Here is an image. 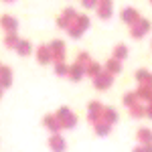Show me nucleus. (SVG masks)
Here are the masks:
<instances>
[{
  "instance_id": "4468645a",
  "label": "nucleus",
  "mask_w": 152,
  "mask_h": 152,
  "mask_svg": "<svg viewBox=\"0 0 152 152\" xmlns=\"http://www.w3.org/2000/svg\"><path fill=\"white\" fill-rule=\"evenodd\" d=\"M136 81H138V85H148V87H152V73L148 69H138L136 71Z\"/></svg>"
},
{
  "instance_id": "39448f33",
  "label": "nucleus",
  "mask_w": 152,
  "mask_h": 152,
  "mask_svg": "<svg viewBox=\"0 0 152 152\" xmlns=\"http://www.w3.org/2000/svg\"><path fill=\"white\" fill-rule=\"evenodd\" d=\"M43 126L51 132V134H61L63 132V126H61V122H59V118L55 114H47V116L43 118Z\"/></svg>"
},
{
  "instance_id": "393cba45",
  "label": "nucleus",
  "mask_w": 152,
  "mask_h": 152,
  "mask_svg": "<svg viewBox=\"0 0 152 152\" xmlns=\"http://www.w3.org/2000/svg\"><path fill=\"white\" fill-rule=\"evenodd\" d=\"M75 24H77L81 31H87V28L91 26V20H89V16H87V14H77V18H75Z\"/></svg>"
},
{
  "instance_id": "c85d7f7f",
  "label": "nucleus",
  "mask_w": 152,
  "mask_h": 152,
  "mask_svg": "<svg viewBox=\"0 0 152 152\" xmlns=\"http://www.w3.org/2000/svg\"><path fill=\"white\" fill-rule=\"evenodd\" d=\"M83 33H85V31H81V28H79V26H77L75 23H73V24L69 26V28H67V35H69L71 39H81Z\"/></svg>"
},
{
  "instance_id": "c756f323",
  "label": "nucleus",
  "mask_w": 152,
  "mask_h": 152,
  "mask_svg": "<svg viewBox=\"0 0 152 152\" xmlns=\"http://www.w3.org/2000/svg\"><path fill=\"white\" fill-rule=\"evenodd\" d=\"M102 110H104V104H102V102H97V99H94V102H89V104H87V112L102 114Z\"/></svg>"
},
{
  "instance_id": "c9c22d12",
  "label": "nucleus",
  "mask_w": 152,
  "mask_h": 152,
  "mask_svg": "<svg viewBox=\"0 0 152 152\" xmlns=\"http://www.w3.org/2000/svg\"><path fill=\"white\" fill-rule=\"evenodd\" d=\"M142 146H144V152H152V142L150 144H142Z\"/></svg>"
},
{
  "instance_id": "7ed1b4c3",
  "label": "nucleus",
  "mask_w": 152,
  "mask_h": 152,
  "mask_svg": "<svg viewBox=\"0 0 152 152\" xmlns=\"http://www.w3.org/2000/svg\"><path fill=\"white\" fill-rule=\"evenodd\" d=\"M49 49H51V57H53V63H57V61H65V43L61 41V39H55V41H51L49 43Z\"/></svg>"
},
{
  "instance_id": "a19ab883",
  "label": "nucleus",
  "mask_w": 152,
  "mask_h": 152,
  "mask_svg": "<svg viewBox=\"0 0 152 152\" xmlns=\"http://www.w3.org/2000/svg\"><path fill=\"white\" fill-rule=\"evenodd\" d=\"M150 4H152V0H150Z\"/></svg>"
},
{
  "instance_id": "a878e982",
  "label": "nucleus",
  "mask_w": 152,
  "mask_h": 152,
  "mask_svg": "<svg viewBox=\"0 0 152 152\" xmlns=\"http://www.w3.org/2000/svg\"><path fill=\"white\" fill-rule=\"evenodd\" d=\"M138 102H140V97H138L136 91H128V94L124 95V105H126V107H132V105L138 104Z\"/></svg>"
},
{
  "instance_id": "f257e3e1",
  "label": "nucleus",
  "mask_w": 152,
  "mask_h": 152,
  "mask_svg": "<svg viewBox=\"0 0 152 152\" xmlns=\"http://www.w3.org/2000/svg\"><path fill=\"white\" fill-rule=\"evenodd\" d=\"M55 116L59 118V122H61L63 130H73L75 126H77V116L73 114V110L67 107V105H61L57 112H55Z\"/></svg>"
},
{
  "instance_id": "423d86ee",
  "label": "nucleus",
  "mask_w": 152,
  "mask_h": 152,
  "mask_svg": "<svg viewBox=\"0 0 152 152\" xmlns=\"http://www.w3.org/2000/svg\"><path fill=\"white\" fill-rule=\"evenodd\" d=\"M47 146H49L51 152H65L67 150V142H65V138H63L61 134H51Z\"/></svg>"
},
{
  "instance_id": "cd10ccee",
  "label": "nucleus",
  "mask_w": 152,
  "mask_h": 152,
  "mask_svg": "<svg viewBox=\"0 0 152 152\" xmlns=\"http://www.w3.org/2000/svg\"><path fill=\"white\" fill-rule=\"evenodd\" d=\"M77 14H79V12L75 10V8H73V6H67V8H65V10L61 12V16H63V18H67V20H69V23H75V18H77Z\"/></svg>"
},
{
  "instance_id": "20e7f679",
  "label": "nucleus",
  "mask_w": 152,
  "mask_h": 152,
  "mask_svg": "<svg viewBox=\"0 0 152 152\" xmlns=\"http://www.w3.org/2000/svg\"><path fill=\"white\" fill-rule=\"evenodd\" d=\"M146 33H150V23H148L146 18H140L136 24L130 26V37H132V39H142Z\"/></svg>"
},
{
  "instance_id": "72a5a7b5",
  "label": "nucleus",
  "mask_w": 152,
  "mask_h": 152,
  "mask_svg": "<svg viewBox=\"0 0 152 152\" xmlns=\"http://www.w3.org/2000/svg\"><path fill=\"white\" fill-rule=\"evenodd\" d=\"M146 118H150V120H152V102H150V104H146Z\"/></svg>"
},
{
  "instance_id": "412c9836",
  "label": "nucleus",
  "mask_w": 152,
  "mask_h": 152,
  "mask_svg": "<svg viewBox=\"0 0 152 152\" xmlns=\"http://www.w3.org/2000/svg\"><path fill=\"white\" fill-rule=\"evenodd\" d=\"M104 71V67H102V63H95V61H91L87 67H85V75L89 77V79H94L97 73H102Z\"/></svg>"
},
{
  "instance_id": "9d476101",
  "label": "nucleus",
  "mask_w": 152,
  "mask_h": 152,
  "mask_svg": "<svg viewBox=\"0 0 152 152\" xmlns=\"http://www.w3.org/2000/svg\"><path fill=\"white\" fill-rule=\"evenodd\" d=\"M67 77H69L71 81H81L83 77H85V67L83 65H79V63H73V65H69V73H67Z\"/></svg>"
},
{
  "instance_id": "2f4dec72",
  "label": "nucleus",
  "mask_w": 152,
  "mask_h": 152,
  "mask_svg": "<svg viewBox=\"0 0 152 152\" xmlns=\"http://www.w3.org/2000/svg\"><path fill=\"white\" fill-rule=\"evenodd\" d=\"M99 120H102V114H94V112H87V122H89L91 126H94L95 122H99Z\"/></svg>"
},
{
  "instance_id": "5701e85b",
  "label": "nucleus",
  "mask_w": 152,
  "mask_h": 152,
  "mask_svg": "<svg viewBox=\"0 0 152 152\" xmlns=\"http://www.w3.org/2000/svg\"><path fill=\"white\" fill-rule=\"evenodd\" d=\"M53 69H55V75H57V77H67V73H69V65H67L65 61H57V63L53 65Z\"/></svg>"
},
{
  "instance_id": "f3484780",
  "label": "nucleus",
  "mask_w": 152,
  "mask_h": 152,
  "mask_svg": "<svg viewBox=\"0 0 152 152\" xmlns=\"http://www.w3.org/2000/svg\"><path fill=\"white\" fill-rule=\"evenodd\" d=\"M14 51H16V53H18L20 57H28V55L33 53V45H31V43H28L26 39H20V41H18V45H16V49H14Z\"/></svg>"
},
{
  "instance_id": "2eb2a0df",
  "label": "nucleus",
  "mask_w": 152,
  "mask_h": 152,
  "mask_svg": "<svg viewBox=\"0 0 152 152\" xmlns=\"http://www.w3.org/2000/svg\"><path fill=\"white\" fill-rule=\"evenodd\" d=\"M118 112L116 110H114V107H107V105H104V110H102V120H104V122H107V124H112V126H114V124H116L118 122Z\"/></svg>"
},
{
  "instance_id": "a211bd4d",
  "label": "nucleus",
  "mask_w": 152,
  "mask_h": 152,
  "mask_svg": "<svg viewBox=\"0 0 152 152\" xmlns=\"http://www.w3.org/2000/svg\"><path fill=\"white\" fill-rule=\"evenodd\" d=\"M136 94L140 97V102H146V104L152 102V87H148V85H138Z\"/></svg>"
},
{
  "instance_id": "bb28decb",
  "label": "nucleus",
  "mask_w": 152,
  "mask_h": 152,
  "mask_svg": "<svg viewBox=\"0 0 152 152\" xmlns=\"http://www.w3.org/2000/svg\"><path fill=\"white\" fill-rule=\"evenodd\" d=\"M75 63H79V65H83V67H87V65L91 63V55H89L87 51H81V53H77Z\"/></svg>"
},
{
  "instance_id": "f704fd0d",
  "label": "nucleus",
  "mask_w": 152,
  "mask_h": 152,
  "mask_svg": "<svg viewBox=\"0 0 152 152\" xmlns=\"http://www.w3.org/2000/svg\"><path fill=\"white\" fill-rule=\"evenodd\" d=\"M97 4H102V6H114V0H99Z\"/></svg>"
},
{
  "instance_id": "f03ea898",
  "label": "nucleus",
  "mask_w": 152,
  "mask_h": 152,
  "mask_svg": "<svg viewBox=\"0 0 152 152\" xmlns=\"http://www.w3.org/2000/svg\"><path fill=\"white\" fill-rule=\"evenodd\" d=\"M112 83H114V75H112L110 71H105V69L94 77V87L97 89V91H105V89H110Z\"/></svg>"
},
{
  "instance_id": "6e6552de",
  "label": "nucleus",
  "mask_w": 152,
  "mask_h": 152,
  "mask_svg": "<svg viewBox=\"0 0 152 152\" xmlns=\"http://www.w3.org/2000/svg\"><path fill=\"white\" fill-rule=\"evenodd\" d=\"M0 26H2L4 33H16L18 31V20L10 14H4V16H0Z\"/></svg>"
},
{
  "instance_id": "dca6fc26",
  "label": "nucleus",
  "mask_w": 152,
  "mask_h": 152,
  "mask_svg": "<svg viewBox=\"0 0 152 152\" xmlns=\"http://www.w3.org/2000/svg\"><path fill=\"white\" fill-rule=\"evenodd\" d=\"M130 112V118H134V120H140V118H146V105L138 102V104H134L132 107H128Z\"/></svg>"
},
{
  "instance_id": "aec40b11",
  "label": "nucleus",
  "mask_w": 152,
  "mask_h": 152,
  "mask_svg": "<svg viewBox=\"0 0 152 152\" xmlns=\"http://www.w3.org/2000/svg\"><path fill=\"white\" fill-rule=\"evenodd\" d=\"M95 10H97V16H99L102 20H110L112 14H114V6H102V4H97Z\"/></svg>"
},
{
  "instance_id": "473e14b6",
  "label": "nucleus",
  "mask_w": 152,
  "mask_h": 152,
  "mask_svg": "<svg viewBox=\"0 0 152 152\" xmlns=\"http://www.w3.org/2000/svg\"><path fill=\"white\" fill-rule=\"evenodd\" d=\"M97 2H99V0H81V6L89 10V8H95V6H97Z\"/></svg>"
},
{
  "instance_id": "58836bf2",
  "label": "nucleus",
  "mask_w": 152,
  "mask_h": 152,
  "mask_svg": "<svg viewBox=\"0 0 152 152\" xmlns=\"http://www.w3.org/2000/svg\"><path fill=\"white\" fill-rule=\"evenodd\" d=\"M2 91H4V89H2V87H0V97H2Z\"/></svg>"
},
{
  "instance_id": "f8f14e48",
  "label": "nucleus",
  "mask_w": 152,
  "mask_h": 152,
  "mask_svg": "<svg viewBox=\"0 0 152 152\" xmlns=\"http://www.w3.org/2000/svg\"><path fill=\"white\" fill-rule=\"evenodd\" d=\"M0 85H2V89H8L12 85V69L6 65H2V69H0Z\"/></svg>"
},
{
  "instance_id": "b1692460",
  "label": "nucleus",
  "mask_w": 152,
  "mask_h": 152,
  "mask_svg": "<svg viewBox=\"0 0 152 152\" xmlns=\"http://www.w3.org/2000/svg\"><path fill=\"white\" fill-rule=\"evenodd\" d=\"M112 57H116V59H120V61H124V59L128 57V47L126 45H116L114 47V51H112Z\"/></svg>"
},
{
  "instance_id": "1a4fd4ad",
  "label": "nucleus",
  "mask_w": 152,
  "mask_h": 152,
  "mask_svg": "<svg viewBox=\"0 0 152 152\" xmlns=\"http://www.w3.org/2000/svg\"><path fill=\"white\" fill-rule=\"evenodd\" d=\"M37 61H39L41 65H49V63H53L49 45H39V49H37Z\"/></svg>"
},
{
  "instance_id": "ddd939ff",
  "label": "nucleus",
  "mask_w": 152,
  "mask_h": 152,
  "mask_svg": "<svg viewBox=\"0 0 152 152\" xmlns=\"http://www.w3.org/2000/svg\"><path fill=\"white\" fill-rule=\"evenodd\" d=\"M94 132H95V136H99V138L110 136V132H112V124H107V122H104V120H99V122H95V124H94Z\"/></svg>"
},
{
  "instance_id": "9b49d317",
  "label": "nucleus",
  "mask_w": 152,
  "mask_h": 152,
  "mask_svg": "<svg viewBox=\"0 0 152 152\" xmlns=\"http://www.w3.org/2000/svg\"><path fill=\"white\" fill-rule=\"evenodd\" d=\"M104 69L110 71L112 75H118V73H122V69H124V65H122V61L116 57H110L107 61L104 63Z\"/></svg>"
},
{
  "instance_id": "6ab92c4d",
  "label": "nucleus",
  "mask_w": 152,
  "mask_h": 152,
  "mask_svg": "<svg viewBox=\"0 0 152 152\" xmlns=\"http://www.w3.org/2000/svg\"><path fill=\"white\" fill-rule=\"evenodd\" d=\"M136 140L140 144H150L152 142V130L150 128H140L136 132Z\"/></svg>"
},
{
  "instance_id": "4be33fe9",
  "label": "nucleus",
  "mask_w": 152,
  "mask_h": 152,
  "mask_svg": "<svg viewBox=\"0 0 152 152\" xmlns=\"http://www.w3.org/2000/svg\"><path fill=\"white\" fill-rule=\"evenodd\" d=\"M18 41H20V37L16 35V33H6V37H4V47L6 49H16Z\"/></svg>"
},
{
  "instance_id": "0eeeda50",
  "label": "nucleus",
  "mask_w": 152,
  "mask_h": 152,
  "mask_svg": "<svg viewBox=\"0 0 152 152\" xmlns=\"http://www.w3.org/2000/svg\"><path fill=\"white\" fill-rule=\"evenodd\" d=\"M120 18H122L124 23L128 24V26H132V24H136V23H138L142 16H140V12L136 10V8H132V6H126L124 10L120 12Z\"/></svg>"
},
{
  "instance_id": "e433bc0d",
  "label": "nucleus",
  "mask_w": 152,
  "mask_h": 152,
  "mask_svg": "<svg viewBox=\"0 0 152 152\" xmlns=\"http://www.w3.org/2000/svg\"><path fill=\"white\" fill-rule=\"evenodd\" d=\"M132 152H144V146H142V144H140V146H136V148H134V150H132Z\"/></svg>"
},
{
  "instance_id": "ea45409f",
  "label": "nucleus",
  "mask_w": 152,
  "mask_h": 152,
  "mask_svg": "<svg viewBox=\"0 0 152 152\" xmlns=\"http://www.w3.org/2000/svg\"><path fill=\"white\" fill-rule=\"evenodd\" d=\"M0 69H2V63H0Z\"/></svg>"
},
{
  "instance_id": "7c9ffc66",
  "label": "nucleus",
  "mask_w": 152,
  "mask_h": 152,
  "mask_svg": "<svg viewBox=\"0 0 152 152\" xmlns=\"http://www.w3.org/2000/svg\"><path fill=\"white\" fill-rule=\"evenodd\" d=\"M71 24H73V23H69V20L63 18V16H59V18H57V26H59V28H63V31H67Z\"/></svg>"
},
{
  "instance_id": "4c0bfd02",
  "label": "nucleus",
  "mask_w": 152,
  "mask_h": 152,
  "mask_svg": "<svg viewBox=\"0 0 152 152\" xmlns=\"http://www.w3.org/2000/svg\"><path fill=\"white\" fill-rule=\"evenodd\" d=\"M2 2H8V4H10V2H14V0H2Z\"/></svg>"
}]
</instances>
